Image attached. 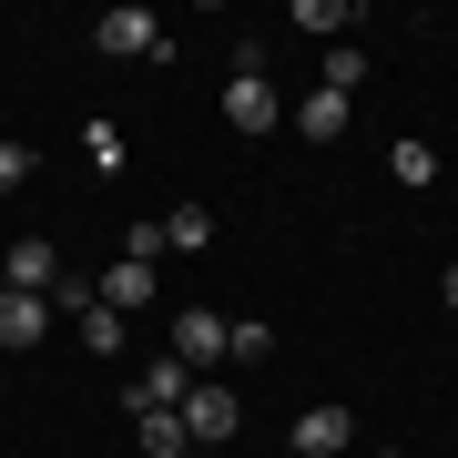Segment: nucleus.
I'll list each match as a JSON object with an SVG mask.
<instances>
[{"instance_id":"obj_16","label":"nucleus","mask_w":458,"mask_h":458,"mask_svg":"<svg viewBox=\"0 0 458 458\" xmlns=\"http://www.w3.org/2000/svg\"><path fill=\"white\" fill-rule=\"evenodd\" d=\"M357 82H367V51H357V41H336V51H327V82H316V92H336V102H346Z\"/></svg>"},{"instance_id":"obj_14","label":"nucleus","mask_w":458,"mask_h":458,"mask_svg":"<svg viewBox=\"0 0 458 458\" xmlns=\"http://www.w3.org/2000/svg\"><path fill=\"white\" fill-rule=\"evenodd\" d=\"M164 245H174V255H204V245H214V214H204V204H174V214H164Z\"/></svg>"},{"instance_id":"obj_2","label":"nucleus","mask_w":458,"mask_h":458,"mask_svg":"<svg viewBox=\"0 0 458 458\" xmlns=\"http://www.w3.org/2000/svg\"><path fill=\"white\" fill-rule=\"evenodd\" d=\"M234 418H245V397H234V387H214V377H194V397H183V438L214 448V438H234Z\"/></svg>"},{"instance_id":"obj_10","label":"nucleus","mask_w":458,"mask_h":458,"mask_svg":"<svg viewBox=\"0 0 458 458\" xmlns=\"http://www.w3.org/2000/svg\"><path fill=\"white\" fill-rule=\"evenodd\" d=\"M285 123H295V132H306V143H336V132H346V123H357V113H346V102H336V92H306V102H295V113H285Z\"/></svg>"},{"instance_id":"obj_18","label":"nucleus","mask_w":458,"mask_h":458,"mask_svg":"<svg viewBox=\"0 0 458 458\" xmlns=\"http://www.w3.org/2000/svg\"><path fill=\"white\" fill-rule=\"evenodd\" d=\"M31 164H41L31 143H0V194H11V183H31Z\"/></svg>"},{"instance_id":"obj_4","label":"nucleus","mask_w":458,"mask_h":458,"mask_svg":"<svg viewBox=\"0 0 458 458\" xmlns=\"http://www.w3.org/2000/svg\"><path fill=\"white\" fill-rule=\"evenodd\" d=\"M225 123H234V132H276V123H285L276 82H255V72H234V82H225Z\"/></svg>"},{"instance_id":"obj_11","label":"nucleus","mask_w":458,"mask_h":458,"mask_svg":"<svg viewBox=\"0 0 458 458\" xmlns=\"http://www.w3.org/2000/svg\"><path fill=\"white\" fill-rule=\"evenodd\" d=\"M132 428H143V458H194V438H183V408H143Z\"/></svg>"},{"instance_id":"obj_17","label":"nucleus","mask_w":458,"mask_h":458,"mask_svg":"<svg viewBox=\"0 0 458 458\" xmlns=\"http://www.w3.org/2000/svg\"><path fill=\"white\" fill-rule=\"evenodd\" d=\"M387 164H397V183H438V153H428V143H397Z\"/></svg>"},{"instance_id":"obj_5","label":"nucleus","mask_w":458,"mask_h":458,"mask_svg":"<svg viewBox=\"0 0 458 458\" xmlns=\"http://www.w3.org/2000/svg\"><path fill=\"white\" fill-rule=\"evenodd\" d=\"M174 357L204 377L214 357H225V316H214V306H183V316H174Z\"/></svg>"},{"instance_id":"obj_15","label":"nucleus","mask_w":458,"mask_h":458,"mask_svg":"<svg viewBox=\"0 0 458 458\" xmlns=\"http://www.w3.org/2000/svg\"><path fill=\"white\" fill-rule=\"evenodd\" d=\"M225 357H276V327H265V316H225Z\"/></svg>"},{"instance_id":"obj_6","label":"nucleus","mask_w":458,"mask_h":458,"mask_svg":"<svg viewBox=\"0 0 458 458\" xmlns=\"http://www.w3.org/2000/svg\"><path fill=\"white\" fill-rule=\"evenodd\" d=\"M346 438H357V418L327 397V408H306V418H295V438H285V448H295V458H336Z\"/></svg>"},{"instance_id":"obj_3","label":"nucleus","mask_w":458,"mask_h":458,"mask_svg":"<svg viewBox=\"0 0 458 458\" xmlns=\"http://www.w3.org/2000/svg\"><path fill=\"white\" fill-rule=\"evenodd\" d=\"M0 285L11 295H51L62 285V245H51V234H21V245L0 255Z\"/></svg>"},{"instance_id":"obj_20","label":"nucleus","mask_w":458,"mask_h":458,"mask_svg":"<svg viewBox=\"0 0 458 458\" xmlns=\"http://www.w3.org/2000/svg\"><path fill=\"white\" fill-rule=\"evenodd\" d=\"M0 295H11V285H0Z\"/></svg>"},{"instance_id":"obj_12","label":"nucleus","mask_w":458,"mask_h":458,"mask_svg":"<svg viewBox=\"0 0 458 458\" xmlns=\"http://www.w3.org/2000/svg\"><path fill=\"white\" fill-rule=\"evenodd\" d=\"M295 31H316V41H346V31H357V0H295Z\"/></svg>"},{"instance_id":"obj_7","label":"nucleus","mask_w":458,"mask_h":458,"mask_svg":"<svg viewBox=\"0 0 458 458\" xmlns=\"http://www.w3.org/2000/svg\"><path fill=\"white\" fill-rule=\"evenodd\" d=\"M183 397H194V367H183V357H153L143 377H132V418H143V408H183Z\"/></svg>"},{"instance_id":"obj_1","label":"nucleus","mask_w":458,"mask_h":458,"mask_svg":"<svg viewBox=\"0 0 458 458\" xmlns=\"http://www.w3.org/2000/svg\"><path fill=\"white\" fill-rule=\"evenodd\" d=\"M92 41L113 51V62H174V41H164V21H153L143 0H113V11L92 21Z\"/></svg>"},{"instance_id":"obj_19","label":"nucleus","mask_w":458,"mask_h":458,"mask_svg":"<svg viewBox=\"0 0 458 458\" xmlns=\"http://www.w3.org/2000/svg\"><path fill=\"white\" fill-rule=\"evenodd\" d=\"M438 295H448V306H458V265H448V276H438Z\"/></svg>"},{"instance_id":"obj_8","label":"nucleus","mask_w":458,"mask_h":458,"mask_svg":"<svg viewBox=\"0 0 458 458\" xmlns=\"http://www.w3.org/2000/svg\"><path fill=\"white\" fill-rule=\"evenodd\" d=\"M41 336H51V295H0V346L21 357V346H41Z\"/></svg>"},{"instance_id":"obj_13","label":"nucleus","mask_w":458,"mask_h":458,"mask_svg":"<svg viewBox=\"0 0 458 458\" xmlns=\"http://www.w3.org/2000/svg\"><path fill=\"white\" fill-rule=\"evenodd\" d=\"M72 327H82V346H92V357H123V336H132V316H113V306H102V295H92V306L72 316Z\"/></svg>"},{"instance_id":"obj_9","label":"nucleus","mask_w":458,"mask_h":458,"mask_svg":"<svg viewBox=\"0 0 458 458\" xmlns=\"http://www.w3.org/2000/svg\"><path fill=\"white\" fill-rule=\"evenodd\" d=\"M92 295H102L113 316H143V306H153V265H132V255H123L113 276H92Z\"/></svg>"}]
</instances>
